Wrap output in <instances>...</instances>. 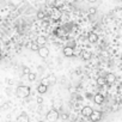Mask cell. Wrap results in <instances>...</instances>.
Instances as JSON below:
<instances>
[{"label": "cell", "instance_id": "1", "mask_svg": "<svg viewBox=\"0 0 122 122\" xmlns=\"http://www.w3.org/2000/svg\"><path fill=\"white\" fill-rule=\"evenodd\" d=\"M30 92H31V90L26 85H20L16 90V93H17V96L19 98H26V97H29L30 96Z\"/></svg>", "mask_w": 122, "mask_h": 122}, {"label": "cell", "instance_id": "2", "mask_svg": "<svg viewBox=\"0 0 122 122\" xmlns=\"http://www.w3.org/2000/svg\"><path fill=\"white\" fill-rule=\"evenodd\" d=\"M46 117H47L48 121L55 122V121L60 117V114H59V111H57L56 109H51V110H49V111L46 114Z\"/></svg>", "mask_w": 122, "mask_h": 122}, {"label": "cell", "instance_id": "3", "mask_svg": "<svg viewBox=\"0 0 122 122\" xmlns=\"http://www.w3.org/2000/svg\"><path fill=\"white\" fill-rule=\"evenodd\" d=\"M62 53H64V55H65L66 57H72V56L74 55V49H73V47L66 46V47L64 48Z\"/></svg>", "mask_w": 122, "mask_h": 122}, {"label": "cell", "instance_id": "4", "mask_svg": "<svg viewBox=\"0 0 122 122\" xmlns=\"http://www.w3.org/2000/svg\"><path fill=\"white\" fill-rule=\"evenodd\" d=\"M101 118H102V112H101V111L93 110V112L90 115V120H91L92 122H98Z\"/></svg>", "mask_w": 122, "mask_h": 122}, {"label": "cell", "instance_id": "5", "mask_svg": "<svg viewBox=\"0 0 122 122\" xmlns=\"http://www.w3.org/2000/svg\"><path fill=\"white\" fill-rule=\"evenodd\" d=\"M37 51H38L40 56H41V57H43V59H46V57L49 55V49H48L47 47H40Z\"/></svg>", "mask_w": 122, "mask_h": 122}, {"label": "cell", "instance_id": "6", "mask_svg": "<svg viewBox=\"0 0 122 122\" xmlns=\"http://www.w3.org/2000/svg\"><path fill=\"white\" fill-rule=\"evenodd\" d=\"M93 112V109L91 108V107H89V105H86V107H84L83 109H81V115L83 116H85V117H90V115Z\"/></svg>", "mask_w": 122, "mask_h": 122}, {"label": "cell", "instance_id": "7", "mask_svg": "<svg viewBox=\"0 0 122 122\" xmlns=\"http://www.w3.org/2000/svg\"><path fill=\"white\" fill-rule=\"evenodd\" d=\"M29 116L26 112H22L18 117H17V122H29Z\"/></svg>", "mask_w": 122, "mask_h": 122}, {"label": "cell", "instance_id": "8", "mask_svg": "<svg viewBox=\"0 0 122 122\" xmlns=\"http://www.w3.org/2000/svg\"><path fill=\"white\" fill-rule=\"evenodd\" d=\"M51 18H53L54 20L60 19V18H61V11H60L59 9H54L53 12H51Z\"/></svg>", "mask_w": 122, "mask_h": 122}, {"label": "cell", "instance_id": "9", "mask_svg": "<svg viewBox=\"0 0 122 122\" xmlns=\"http://www.w3.org/2000/svg\"><path fill=\"white\" fill-rule=\"evenodd\" d=\"M36 43H37L38 47H44L46 43H47V38L44 36H38L37 40H36Z\"/></svg>", "mask_w": 122, "mask_h": 122}, {"label": "cell", "instance_id": "10", "mask_svg": "<svg viewBox=\"0 0 122 122\" xmlns=\"http://www.w3.org/2000/svg\"><path fill=\"white\" fill-rule=\"evenodd\" d=\"M93 101H95L96 104H103V102H104V96L101 95V93H97V95H95Z\"/></svg>", "mask_w": 122, "mask_h": 122}, {"label": "cell", "instance_id": "11", "mask_svg": "<svg viewBox=\"0 0 122 122\" xmlns=\"http://www.w3.org/2000/svg\"><path fill=\"white\" fill-rule=\"evenodd\" d=\"M87 40H89V42H90V43H96V42L98 41V35H97V34H95V32H90V34H89Z\"/></svg>", "mask_w": 122, "mask_h": 122}, {"label": "cell", "instance_id": "12", "mask_svg": "<svg viewBox=\"0 0 122 122\" xmlns=\"http://www.w3.org/2000/svg\"><path fill=\"white\" fill-rule=\"evenodd\" d=\"M105 80H107V84H112V83H115L116 77H115V74L109 73V74H107V76H105Z\"/></svg>", "mask_w": 122, "mask_h": 122}, {"label": "cell", "instance_id": "13", "mask_svg": "<svg viewBox=\"0 0 122 122\" xmlns=\"http://www.w3.org/2000/svg\"><path fill=\"white\" fill-rule=\"evenodd\" d=\"M47 90H48V86H47V85L40 84V85L37 86V92H38L40 95H43V93H46V92H47Z\"/></svg>", "mask_w": 122, "mask_h": 122}, {"label": "cell", "instance_id": "14", "mask_svg": "<svg viewBox=\"0 0 122 122\" xmlns=\"http://www.w3.org/2000/svg\"><path fill=\"white\" fill-rule=\"evenodd\" d=\"M97 84H98L99 86H103V85H105V84H107V80H105V77H103V76H101V77H98V78H97Z\"/></svg>", "mask_w": 122, "mask_h": 122}, {"label": "cell", "instance_id": "15", "mask_svg": "<svg viewBox=\"0 0 122 122\" xmlns=\"http://www.w3.org/2000/svg\"><path fill=\"white\" fill-rule=\"evenodd\" d=\"M65 4H66L65 0H55L54 6H55V9H59V7H61V6H64Z\"/></svg>", "mask_w": 122, "mask_h": 122}, {"label": "cell", "instance_id": "16", "mask_svg": "<svg viewBox=\"0 0 122 122\" xmlns=\"http://www.w3.org/2000/svg\"><path fill=\"white\" fill-rule=\"evenodd\" d=\"M29 48H30L31 50H34V51H37L40 47L37 46V43H36V42H32V43H30V47H29Z\"/></svg>", "mask_w": 122, "mask_h": 122}, {"label": "cell", "instance_id": "17", "mask_svg": "<svg viewBox=\"0 0 122 122\" xmlns=\"http://www.w3.org/2000/svg\"><path fill=\"white\" fill-rule=\"evenodd\" d=\"M81 57H83L84 60H89V59L91 57V54H90L89 51H81Z\"/></svg>", "mask_w": 122, "mask_h": 122}, {"label": "cell", "instance_id": "18", "mask_svg": "<svg viewBox=\"0 0 122 122\" xmlns=\"http://www.w3.org/2000/svg\"><path fill=\"white\" fill-rule=\"evenodd\" d=\"M46 80H47L48 85H51V84H54V83L56 81V79H55V77H54V76H49V78H48V79H46Z\"/></svg>", "mask_w": 122, "mask_h": 122}, {"label": "cell", "instance_id": "19", "mask_svg": "<svg viewBox=\"0 0 122 122\" xmlns=\"http://www.w3.org/2000/svg\"><path fill=\"white\" fill-rule=\"evenodd\" d=\"M28 79H29L30 81H35V80H36V74L30 72V73L28 74Z\"/></svg>", "mask_w": 122, "mask_h": 122}, {"label": "cell", "instance_id": "20", "mask_svg": "<svg viewBox=\"0 0 122 122\" xmlns=\"http://www.w3.org/2000/svg\"><path fill=\"white\" fill-rule=\"evenodd\" d=\"M37 18H38V19H44V18H46V13H44L43 11H40V12L37 13Z\"/></svg>", "mask_w": 122, "mask_h": 122}, {"label": "cell", "instance_id": "21", "mask_svg": "<svg viewBox=\"0 0 122 122\" xmlns=\"http://www.w3.org/2000/svg\"><path fill=\"white\" fill-rule=\"evenodd\" d=\"M55 32H56V35H59V36H64V35H65V31H64L62 29H61V28H59Z\"/></svg>", "mask_w": 122, "mask_h": 122}, {"label": "cell", "instance_id": "22", "mask_svg": "<svg viewBox=\"0 0 122 122\" xmlns=\"http://www.w3.org/2000/svg\"><path fill=\"white\" fill-rule=\"evenodd\" d=\"M96 12H97V10H96L95 7H90V9H89V13H90V15H95Z\"/></svg>", "mask_w": 122, "mask_h": 122}, {"label": "cell", "instance_id": "23", "mask_svg": "<svg viewBox=\"0 0 122 122\" xmlns=\"http://www.w3.org/2000/svg\"><path fill=\"white\" fill-rule=\"evenodd\" d=\"M23 73H24V74H29V73H30V68L26 67V66L23 67Z\"/></svg>", "mask_w": 122, "mask_h": 122}, {"label": "cell", "instance_id": "24", "mask_svg": "<svg viewBox=\"0 0 122 122\" xmlns=\"http://www.w3.org/2000/svg\"><path fill=\"white\" fill-rule=\"evenodd\" d=\"M36 101H37V103H38V104H42V103H43V98H42V97H37V99H36Z\"/></svg>", "mask_w": 122, "mask_h": 122}, {"label": "cell", "instance_id": "25", "mask_svg": "<svg viewBox=\"0 0 122 122\" xmlns=\"http://www.w3.org/2000/svg\"><path fill=\"white\" fill-rule=\"evenodd\" d=\"M61 118H62V120H67L68 118V115L67 114H61Z\"/></svg>", "mask_w": 122, "mask_h": 122}, {"label": "cell", "instance_id": "26", "mask_svg": "<svg viewBox=\"0 0 122 122\" xmlns=\"http://www.w3.org/2000/svg\"><path fill=\"white\" fill-rule=\"evenodd\" d=\"M76 0H65V3L66 4H72V3H74Z\"/></svg>", "mask_w": 122, "mask_h": 122}, {"label": "cell", "instance_id": "27", "mask_svg": "<svg viewBox=\"0 0 122 122\" xmlns=\"http://www.w3.org/2000/svg\"><path fill=\"white\" fill-rule=\"evenodd\" d=\"M87 1H89V3H96L97 0H87Z\"/></svg>", "mask_w": 122, "mask_h": 122}, {"label": "cell", "instance_id": "28", "mask_svg": "<svg viewBox=\"0 0 122 122\" xmlns=\"http://www.w3.org/2000/svg\"><path fill=\"white\" fill-rule=\"evenodd\" d=\"M76 1H84V0H76Z\"/></svg>", "mask_w": 122, "mask_h": 122}, {"label": "cell", "instance_id": "29", "mask_svg": "<svg viewBox=\"0 0 122 122\" xmlns=\"http://www.w3.org/2000/svg\"><path fill=\"white\" fill-rule=\"evenodd\" d=\"M1 57H3V56H1V53H0V60H1Z\"/></svg>", "mask_w": 122, "mask_h": 122}, {"label": "cell", "instance_id": "30", "mask_svg": "<svg viewBox=\"0 0 122 122\" xmlns=\"http://www.w3.org/2000/svg\"><path fill=\"white\" fill-rule=\"evenodd\" d=\"M37 122H44V121H37Z\"/></svg>", "mask_w": 122, "mask_h": 122}, {"label": "cell", "instance_id": "31", "mask_svg": "<svg viewBox=\"0 0 122 122\" xmlns=\"http://www.w3.org/2000/svg\"><path fill=\"white\" fill-rule=\"evenodd\" d=\"M121 61H122V55H121Z\"/></svg>", "mask_w": 122, "mask_h": 122}, {"label": "cell", "instance_id": "32", "mask_svg": "<svg viewBox=\"0 0 122 122\" xmlns=\"http://www.w3.org/2000/svg\"><path fill=\"white\" fill-rule=\"evenodd\" d=\"M121 1H122V0H121Z\"/></svg>", "mask_w": 122, "mask_h": 122}]
</instances>
